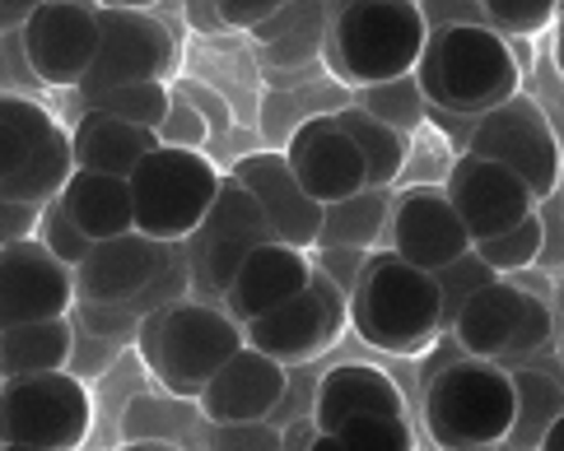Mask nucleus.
<instances>
[{
    "label": "nucleus",
    "mask_w": 564,
    "mask_h": 451,
    "mask_svg": "<svg viewBox=\"0 0 564 451\" xmlns=\"http://www.w3.org/2000/svg\"><path fill=\"white\" fill-rule=\"evenodd\" d=\"M430 43L425 6L411 0H369V6H340L332 14L322 47L332 70L355 89H378L392 79H411Z\"/></svg>",
    "instance_id": "1"
},
{
    "label": "nucleus",
    "mask_w": 564,
    "mask_h": 451,
    "mask_svg": "<svg viewBox=\"0 0 564 451\" xmlns=\"http://www.w3.org/2000/svg\"><path fill=\"white\" fill-rule=\"evenodd\" d=\"M518 61L499 33L486 24H443L430 29L425 56L415 66V85L434 108H448L457 117H486L499 102L518 94Z\"/></svg>",
    "instance_id": "2"
},
{
    "label": "nucleus",
    "mask_w": 564,
    "mask_h": 451,
    "mask_svg": "<svg viewBox=\"0 0 564 451\" xmlns=\"http://www.w3.org/2000/svg\"><path fill=\"white\" fill-rule=\"evenodd\" d=\"M350 321L359 340H369L373 350L415 359L434 350V340L443 336L438 284L434 275L415 271L411 261H401L392 248L369 252L365 275L350 294Z\"/></svg>",
    "instance_id": "3"
},
{
    "label": "nucleus",
    "mask_w": 564,
    "mask_h": 451,
    "mask_svg": "<svg viewBox=\"0 0 564 451\" xmlns=\"http://www.w3.org/2000/svg\"><path fill=\"white\" fill-rule=\"evenodd\" d=\"M420 415L438 451H495L518 415L513 373L486 359H453L425 382Z\"/></svg>",
    "instance_id": "4"
},
{
    "label": "nucleus",
    "mask_w": 564,
    "mask_h": 451,
    "mask_svg": "<svg viewBox=\"0 0 564 451\" xmlns=\"http://www.w3.org/2000/svg\"><path fill=\"white\" fill-rule=\"evenodd\" d=\"M248 344L243 326H238L225 307L215 302H177L164 312L145 317L140 331V350H145L150 373L159 386L183 400H200L210 377Z\"/></svg>",
    "instance_id": "5"
},
{
    "label": "nucleus",
    "mask_w": 564,
    "mask_h": 451,
    "mask_svg": "<svg viewBox=\"0 0 564 451\" xmlns=\"http://www.w3.org/2000/svg\"><path fill=\"white\" fill-rule=\"evenodd\" d=\"M215 163L196 150H169L159 145L140 168L131 173V205H135V233L164 248H183L187 238L206 223L210 205L219 196Z\"/></svg>",
    "instance_id": "6"
},
{
    "label": "nucleus",
    "mask_w": 564,
    "mask_h": 451,
    "mask_svg": "<svg viewBox=\"0 0 564 451\" xmlns=\"http://www.w3.org/2000/svg\"><path fill=\"white\" fill-rule=\"evenodd\" d=\"M94 428V396L75 373L0 382V442L33 451H79Z\"/></svg>",
    "instance_id": "7"
},
{
    "label": "nucleus",
    "mask_w": 564,
    "mask_h": 451,
    "mask_svg": "<svg viewBox=\"0 0 564 451\" xmlns=\"http://www.w3.org/2000/svg\"><path fill=\"white\" fill-rule=\"evenodd\" d=\"M467 154L509 168L522 187L536 196V205L560 191V168H564L560 140H555L551 117L541 112V102L528 94H513L509 102H499L495 112L480 117L471 127Z\"/></svg>",
    "instance_id": "8"
},
{
    "label": "nucleus",
    "mask_w": 564,
    "mask_h": 451,
    "mask_svg": "<svg viewBox=\"0 0 564 451\" xmlns=\"http://www.w3.org/2000/svg\"><path fill=\"white\" fill-rule=\"evenodd\" d=\"M98 19V56L89 66V79L79 85L85 94H104L117 85H145L177 70V37L154 10L135 6H94Z\"/></svg>",
    "instance_id": "9"
},
{
    "label": "nucleus",
    "mask_w": 564,
    "mask_h": 451,
    "mask_svg": "<svg viewBox=\"0 0 564 451\" xmlns=\"http://www.w3.org/2000/svg\"><path fill=\"white\" fill-rule=\"evenodd\" d=\"M261 242H275V238H271V229H267V219H261L257 200H252L243 187H238L234 177H225V182H219V196H215V205H210L206 223L196 229V238L183 242L196 294L225 302L229 284H234V275H238V265H243L248 252L261 248Z\"/></svg>",
    "instance_id": "10"
},
{
    "label": "nucleus",
    "mask_w": 564,
    "mask_h": 451,
    "mask_svg": "<svg viewBox=\"0 0 564 451\" xmlns=\"http://www.w3.org/2000/svg\"><path fill=\"white\" fill-rule=\"evenodd\" d=\"M346 326H350V298L322 271H313L304 294L290 298L285 307H275L271 317L243 326V336L257 354L275 359L280 367H299V363H313L322 350H332L346 336Z\"/></svg>",
    "instance_id": "11"
},
{
    "label": "nucleus",
    "mask_w": 564,
    "mask_h": 451,
    "mask_svg": "<svg viewBox=\"0 0 564 451\" xmlns=\"http://www.w3.org/2000/svg\"><path fill=\"white\" fill-rule=\"evenodd\" d=\"M19 47L37 85L47 89H79L89 79L98 56V19L94 6H70V0H43L33 6Z\"/></svg>",
    "instance_id": "12"
},
{
    "label": "nucleus",
    "mask_w": 564,
    "mask_h": 451,
    "mask_svg": "<svg viewBox=\"0 0 564 451\" xmlns=\"http://www.w3.org/2000/svg\"><path fill=\"white\" fill-rule=\"evenodd\" d=\"M75 302V271H66L37 238L0 248V331L66 321Z\"/></svg>",
    "instance_id": "13"
},
{
    "label": "nucleus",
    "mask_w": 564,
    "mask_h": 451,
    "mask_svg": "<svg viewBox=\"0 0 564 451\" xmlns=\"http://www.w3.org/2000/svg\"><path fill=\"white\" fill-rule=\"evenodd\" d=\"M443 196H448V205L457 210L471 248L495 238V233L518 229L522 219L536 215V196L522 187L509 168H499V163H490V158H476V154L453 158L448 182H443Z\"/></svg>",
    "instance_id": "14"
},
{
    "label": "nucleus",
    "mask_w": 564,
    "mask_h": 451,
    "mask_svg": "<svg viewBox=\"0 0 564 451\" xmlns=\"http://www.w3.org/2000/svg\"><path fill=\"white\" fill-rule=\"evenodd\" d=\"M388 233H392V252L425 275L448 271L453 261H462L471 252V238L462 229L448 196H443V187H425V182L392 196Z\"/></svg>",
    "instance_id": "15"
},
{
    "label": "nucleus",
    "mask_w": 564,
    "mask_h": 451,
    "mask_svg": "<svg viewBox=\"0 0 564 451\" xmlns=\"http://www.w3.org/2000/svg\"><path fill=\"white\" fill-rule=\"evenodd\" d=\"M229 177L257 200V210H261V219H267L275 242H285V248H294V252L317 248L322 205L299 187V177L290 173L285 154H271V150L248 154V158H238V168Z\"/></svg>",
    "instance_id": "16"
},
{
    "label": "nucleus",
    "mask_w": 564,
    "mask_h": 451,
    "mask_svg": "<svg viewBox=\"0 0 564 451\" xmlns=\"http://www.w3.org/2000/svg\"><path fill=\"white\" fill-rule=\"evenodd\" d=\"M173 256L177 248H164V242H150L140 233L94 242L85 265L75 271V298L85 307H127L169 271Z\"/></svg>",
    "instance_id": "17"
},
{
    "label": "nucleus",
    "mask_w": 564,
    "mask_h": 451,
    "mask_svg": "<svg viewBox=\"0 0 564 451\" xmlns=\"http://www.w3.org/2000/svg\"><path fill=\"white\" fill-rule=\"evenodd\" d=\"M290 392V367H280L275 359L257 354L252 344H243L210 386L200 392V419L215 428H238V424H267Z\"/></svg>",
    "instance_id": "18"
},
{
    "label": "nucleus",
    "mask_w": 564,
    "mask_h": 451,
    "mask_svg": "<svg viewBox=\"0 0 564 451\" xmlns=\"http://www.w3.org/2000/svg\"><path fill=\"white\" fill-rule=\"evenodd\" d=\"M285 163L299 177V187H304L317 205H336V200L359 196L369 187L365 158H359L355 140L340 131L336 117H308L304 127L290 135Z\"/></svg>",
    "instance_id": "19"
},
{
    "label": "nucleus",
    "mask_w": 564,
    "mask_h": 451,
    "mask_svg": "<svg viewBox=\"0 0 564 451\" xmlns=\"http://www.w3.org/2000/svg\"><path fill=\"white\" fill-rule=\"evenodd\" d=\"M313 279V256L294 252L285 242H261V248L248 252V261L238 265V275L225 294V312L238 326H252L261 317H271L275 307H285L290 298H299Z\"/></svg>",
    "instance_id": "20"
},
{
    "label": "nucleus",
    "mask_w": 564,
    "mask_h": 451,
    "mask_svg": "<svg viewBox=\"0 0 564 451\" xmlns=\"http://www.w3.org/2000/svg\"><path fill=\"white\" fill-rule=\"evenodd\" d=\"M532 307V289H522L513 279H495L490 289H480L453 321V344L467 359H486V363H509L513 344L522 336V321H528Z\"/></svg>",
    "instance_id": "21"
},
{
    "label": "nucleus",
    "mask_w": 564,
    "mask_h": 451,
    "mask_svg": "<svg viewBox=\"0 0 564 451\" xmlns=\"http://www.w3.org/2000/svg\"><path fill=\"white\" fill-rule=\"evenodd\" d=\"M313 428L317 433H340L359 415H406L401 386L373 363H340L313 392Z\"/></svg>",
    "instance_id": "22"
},
{
    "label": "nucleus",
    "mask_w": 564,
    "mask_h": 451,
    "mask_svg": "<svg viewBox=\"0 0 564 451\" xmlns=\"http://www.w3.org/2000/svg\"><path fill=\"white\" fill-rule=\"evenodd\" d=\"M62 210L89 242H112L135 233V205H131V182L108 177V173H85L75 168L70 187L62 191Z\"/></svg>",
    "instance_id": "23"
},
{
    "label": "nucleus",
    "mask_w": 564,
    "mask_h": 451,
    "mask_svg": "<svg viewBox=\"0 0 564 451\" xmlns=\"http://www.w3.org/2000/svg\"><path fill=\"white\" fill-rule=\"evenodd\" d=\"M70 145H75V163L85 173H108V177L131 182V173L159 150V135L127 127V121L104 117V112H85L70 131Z\"/></svg>",
    "instance_id": "24"
},
{
    "label": "nucleus",
    "mask_w": 564,
    "mask_h": 451,
    "mask_svg": "<svg viewBox=\"0 0 564 451\" xmlns=\"http://www.w3.org/2000/svg\"><path fill=\"white\" fill-rule=\"evenodd\" d=\"M70 350H75L70 317H66V321H33V326H10V331H0V382L66 373Z\"/></svg>",
    "instance_id": "25"
},
{
    "label": "nucleus",
    "mask_w": 564,
    "mask_h": 451,
    "mask_svg": "<svg viewBox=\"0 0 564 451\" xmlns=\"http://www.w3.org/2000/svg\"><path fill=\"white\" fill-rule=\"evenodd\" d=\"M388 219H392V191L388 187H365L359 196H346V200H336V205H322L317 248L369 252L373 242L388 233Z\"/></svg>",
    "instance_id": "26"
},
{
    "label": "nucleus",
    "mask_w": 564,
    "mask_h": 451,
    "mask_svg": "<svg viewBox=\"0 0 564 451\" xmlns=\"http://www.w3.org/2000/svg\"><path fill=\"white\" fill-rule=\"evenodd\" d=\"M513 373V386H518V415H513V428L495 451H541L546 442L551 424L564 415V386L536 367H509Z\"/></svg>",
    "instance_id": "27"
},
{
    "label": "nucleus",
    "mask_w": 564,
    "mask_h": 451,
    "mask_svg": "<svg viewBox=\"0 0 564 451\" xmlns=\"http://www.w3.org/2000/svg\"><path fill=\"white\" fill-rule=\"evenodd\" d=\"M75 145H70V131L56 127L52 140L43 150H37L24 168H19L6 187H0V196L14 200V205H29V210H47L52 200H62V191L70 187L75 177Z\"/></svg>",
    "instance_id": "28"
},
{
    "label": "nucleus",
    "mask_w": 564,
    "mask_h": 451,
    "mask_svg": "<svg viewBox=\"0 0 564 451\" xmlns=\"http://www.w3.org/2000/svg\"><path fill=\"white\" fill-rule=\"evenodd\" d=\"M56 117L24 94H0V187L52 140Z\"/></svg>",
    "instance_id": "29"
},
{
    "label": "nucleus",
    "mask_w": 564,
    "mask_h": 451,
    "mask_svg": "<svg viewBox=\"0 0 564 451\" xmlns=\"http://www.w3.org/2000/svg\"><path fill=\"white\" fill-rule=\"evenodd\" d=\"M332 117L340 121V131L355 140L359 158H365V173H369V187H392V182L401 177V168H406V158H411V135L382 127V121H373L359 108H340Z\"/></svg>",
    "instance_id": "30"
},
{
    "label": "nucleus",
    "mask_w": 564,
    "mask_h": 451,
    "mask_svg": "<svg viewBox=\"0 0 564 451\" xmlns=\"http://www.w3.org/2000/svg\"><path fill=\"white\" fill-rule=\"evenodd\" d=\"M173 108V94L169 85L159 79H145V85H117V89H104V94H85V112H104V117H117L127 127H140V131H154L164 127V117Z\"/></svg>",
    "instance_id": "31"
},
{
    "label": "nucleus",
    "mask_w": 564,
    "mask_h": 451,
    "mask_svg": "<svg viewBox=\"0 0 564 451\" xmlns=\"http://www.w3.org/2000/svg\"><path fill=\"white\" fill-rule=\"evenodd\" d=\"M359 112L411 135L425 121V94H420L415 79H392V85H378V89H359Z\"/></svg>",
    "instance_id": "32"
},
{
    "label": "nucleus",
    "mask_w": 564,
    "mask_h": 451,
    "mask_svg": "<svg viewBox=\"0 0 564 451\" xmlns=\"http://www.w3.org/2000/svg\"><path fill=\"white\" fill-rule=\"evenodd\" d=\"M471 252L486 261L499 279H509V275H518V271H528V265L541 261V219H536V215H532V219H522L518 229L495 233V238H486V242H476Z\"/></svg>",
    "instance_id": "33"
},
{
    "label": "nucleus",
    "mask_w": 564,
    "mask_h": 451,
    "mask_svg": "<svg viewBox=\"0 0 564 451\" xmlns=\"http://www.w3.org/2000/svg\"><path fill=\"white\" fill-rule=\"evenodd\" d=\"M495 279H499V275H495L476 252H467L462 261H453L448 271H438V275H434V284H438V302H443V336L453 331V321H457L462 307H467L480 289H490Z\"/></svg>",
    "instance_id": "34"
},
{
    "label": "nucleus",
    "mask_w": 564,
    "mask_h": 451,
    "mask_svg": "<svg viewBox=\"0 0 564 451\" xmlns=\"http://www.w3.org/2000/svg\"><path fill=\"white\" fill-rule=\"evenodd\" d=\"M555 19H560V6H551V0H486V6H480V24L499 33L503 43H509V37L546 33Z\"/></svg>",
    "instance_id": "35"
},
{
    "label": "nucleus",
    "mask_w": 564,
    "mask_h": 451,
    "mask_svg": "<svg viewBox=\"0 0 564 451\" xmlns=\"http://www.w3.org/2000/svg\"><path fill=\"white\" fill-rule=\"evenodd\" d=\"M336 438L346 451H415V433L406 415H359Z\"/></svg>",
    "instance_id": "36"
},
{
    "label": "nucleus",
    "mask_w": 564,
    "mask_h": 451,
    "mask_svg": "<svg viewBox=\"0 0 564 451\" xmlns=\"http://www.w3.org/2000/svg\"><path fill=\"white\" fill-rule=\"evenodd\" d=\"M37 242H43V248L62 261L66 271H79L85 256H89V248H94V242L70 223V215L62 210V200H52L43 210V219H37Z\"/></svg>",
    "instance_id": "37"
},
{
    "label": "nucleus",
    "mask_w": 564,
    "mask_h": 451,
    "mask_svg": "<svg viewBox=\"0 0 564 451\" xmlns=\"http://www.w3.org/2000/svg\"><path fill=\"white\" fill-rule=\"evenodd\" d=\"M159 145H169V150H196L200 154V145H206V117H200L196 108H187L183 98H173L164 127H159Z\"/></svg>",
    "instance_id": "38"
},
{
    "label": "nucleus",
    "mask_w": 564,
    "mask_h": 451,
    "mask_svg": "<svg viewBox=\"0 0 564 451\" xmlns=\"http://www.w3.org/2000/svg\"><path fill=\"white\" fill-rule=\"evenodd\" d=\"M365 265H369V252H350V248H317L313 256V271H322L340 294H355V284L359 275H365Z\"/></svg>",
    "instance_id": "39"
},
{
    "label": "nucleus",
    "mask_w": 564,
    "mask_h": 451,
    "mask_svg": "<svg viewBox=\"0 0 564 451\" xmlns=\"http://www.w3.org/2000/svg\"><path fill=\"white\" fill-rule=\"evenodd\" d=\"M541 219V261L536 265H564V191L536 205Z\"/></svg>",
    "instance_id": "40"
},
{
    "label": "nucleus",
    "mask_w": 564,
    "mask_h": 451,
    "mask_svg": "<svg viewBox=\"0 0 564 451\" xmlns=\"http://www.w3.org/2000/svg\"><path fill=\"white\" fill-rule=\"evenodd\" d=\"M215 10L229 33H248V29H267L285 6H275V0H219Z\"/></svg>",
    "instance_id": "41"
},
{
    "label": "nucleus",
    "mask_w": 564,
    "mask_h": 451,
    "mask_svg": "<svg viewBox=\"0 0 564 451\" xmlns=\"http://www.w3.org/2000/svg\"><path fill=\"white\" fill-rule=\"evenodd\" d=\"M215 428V424H210ZM206 451H280V433L267 424H238V428H215V442Z\"/></svg>",
    "instance_id": "42"
},
{
    "label": "nucleus",
    "mask_w": 564,
    "mask_h": 451,
    "mask_svg": "<svg viewBox=\"0 0 564 451\" xmlns=\"http://www.w3.org/2000/svg\"><path fill=\"white\" fill-rule=\"evenodd\" d=\"M37 219H43V210H29V205H14L0 196V248L37 238Z\"/></svg>",
    "instance_id": "43"
},
{
    "label": "nucleus",
    "mask_w": 564,
    "mask_h": 451,
    "mask_svg": "<svg viewBox=\"0 0 564 451\" xmlns=\"http://www.w3.org/2000/svg\"><path fill=\"white\" fill-rule=\"evenodd\" d=\"M29 14H33V6H24V0H0V37L24 33Z\"/></svg>",
    "instance_id": "44"
},
{
    "label": "nucleus",
    "mask_w": 564,
    "mask_h": 451,
    "mask_svg": "<svg viewBox=\"0 0 564 451\" xmlns=\"http://www.w3.org/2000/svg\"><path fill=\"white\" fill-rule=\"evenodd\" d=\"M187 24L200 29V33H229L225 24H219V10L215 6H187Z\"/></svg>",
    "instance_id": "45"
},
{
    "label": "nucleus",
    "mask_w": 564,
    "mask_h": 451,
    "mask_svg": "<svg viewBox=\"0 0 564 451\" xmlns=\"http://www.w3.org/2000/svg\"><path fill=\"white\" fill-rule=\"evenodd\" d=\"M299 451H346V447H340L336 433H317V428H313V433L304 438V447H299Z\"/></svg>",
    "instance_id": "46"
},
{
    "label": "nucleus",
    "mask_w": 564,
    "mask_h": 451,
    "mask_svg": "<svg viewBox=\"0 0 564 451\" xmlns=\"http://www.w3.org/2000/svg\"><path fill=\"white\" fill-rule=\"evenodd\" d=\"M541 451H564V415L551 424V433H546V442H541Z\"/></svg>",
    "instance_id": "47"
},
{
    "label": "nucleus",
    "mask_w": 564,
    "mask_h": 451,
    "mask_svg": "<svg viewBox=\"0 0 564 451\" xmlns=\"http://www.w3.org/2000/svg\"><path fill=\"white\" fill-rule=\"evenodd\" d=\"M122 451H177V447H169V442H131Z\"/></svg>",
    "instance_id": "48"
},
{
    "label": "nucleus",
    "mask_w": 564,
    "mask_h": 451,
    "mask_svg": "<svg viewBox=\"0 0 564 451\" xmlns=\"http://www.w3.org/2000/svg\"><path fill=\"white\" fill-rule=\"evenodd\" d=\"M555 29H560V43H555V56H560V70H564V10H560V19H555Z\"/></svg>",
    "instance_id": "49"
},
{
    "label": "nucleus",
    "mask_w": 564,
    "mask_h": 451,
    "mask_svg": "<svg viewBox=\"0 0 564 451\" xmlns=\"http://www.w3.org/2000/svg\"><path fill=\"white\" fill-rule=\"evenodd\" d=\"M0 451H33V447H6V442H0Z\"/></svg>",
    "instance_id": "50"
}]
</instances>
